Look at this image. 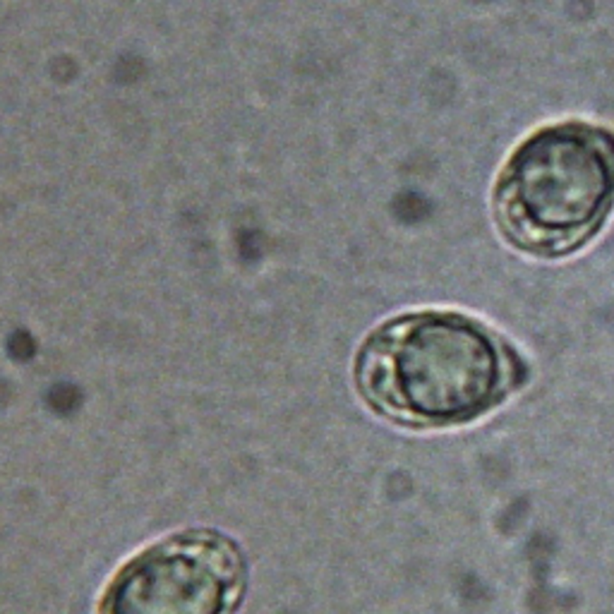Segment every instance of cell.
<instances>
[{
  "label": "cell",
  "instance_id": "obj_1",
  "mask_svg": "<svg viewBox=\"0 0 614 614\" xmlns=\"http://www.w3.org/2000/svg\"><path fill=\"white\" fill-rule=\"evenodd\" d=\"M514 358L478 321L415 312L386 321L358 356V384L377 411L411 425L463 423L502 398Z\"/></svg>",
  "mask_w": 614,
  "mask_h": 614
},
{
  "label": "cell",
  "instance_id": "obj_2",
  "mask_svg": "<svg viewBox=\"0 0 614 614\" xmlns=\"http://www.w3.org/2000/svg\"><path fill=\"white\" fill-rule=\"evenodd\" d=\"M614 207V135L588 123L544 127L511 154L495 192L511 243L557 257L593 237Z\"/></svg>",
  "mask_w": 614,
  "mask_h": 614
},
{
  "label": "cell",
  "instance_id": "obj_3",
  "mask_svg": "<svg viewBox=\"0 0 614 614\" xmlns=\"http://www.w3.org/2000/svg\"><path fill=\"white\" fill-rule=\"evenodd\" d=\"M245 586L243 552L211 531L171 535L133 557L98 614H230Z\"/></svg>",
  "mask_w": 614,
  "mask_h": 614
}]
</instances>
